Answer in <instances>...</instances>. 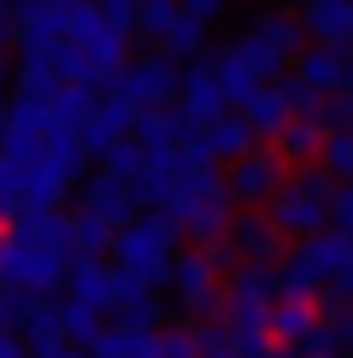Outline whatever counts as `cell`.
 Masks as SVG:
<instances>
[{
	"mask_svg": "<svg viewBox=\"0 0 353 358\" xmlns=\"http://www.w3.org/2000/svg\"><path fill=\"white\" fill-rule=\"evenodd\" d=\"M106 94L130 100L141 117L147 112H165L176 94H183V65H171L165 53H147V59H130L124 71H112L106 77Z\"/></svg>",
	"mask_w": 353,
	"mask_h": 358,
	"instance_id": "6",
	"label": "cell"
},
{
	"mask_svg": "<svg viewBox=\"0 0 353 358\" xmlns=\"http://www.w3.org/2000/svg\"><path fill=\"white\" fill-rule=\"evenodd\" d=\"M0 223H6V217H0ZM0 235H6V229H0Z\"/></svg>",
	"mask_w": 353,
	"mask_h": 358,
	"instance_id": "28",
	"label": "cell"
},
{
	"mask_svg": "<svg viewBox=\"0 0 353 358\" xmlns=\"http://www.w3.org/2000/svg\"><path fill=\"white\" fill-rule=\"evenodd\" d=\"M65 300H77V306L106 311V317H112V306H118V264L77 252V259H71V276H65Z\"/></svg>",
	"mask_w": 353,
	"mask_h": 358,
	"instance_id": "10",
	"label": "cell"
},
{
	"mask_svg": "<svg viewBox=\"0 0 353 358\" xmlns=\"http://www.w3.org/2000/svg\"><path fill=\"white\" fill-rule=\"evenodd\" d=\"M283 241H289V235L271 223V212H242L235 229H230V252L242 264H283V252H289Z\"/></svg>",
	"mask_w": 353,
	"mask_h": 358,
	"instance_id": "13",
	"label": "cell"
},
{
	"mask_svg": "<svg viewBox=\"0 0 353 358\" xmlns=\"http://www.w3.org/2000/svg\"><path fill=\"white\" fill-rule=\"evenodd\" d=\"M136 124H141V112L130 106V100H118V94H100V106H95V117H88V129H83V147H88L95 159H106L112 147L136 141Z\"/></svg>",
	"mask_w": 353,
	"mask_h": 358,
	"instance_id": "12",
	"label": "cell"
},
{
	"mask_svg": "<svg viewBox=\"0 0 353 358\" xmlns=\"http://www.w3.org/2000/svg\"><path fill=\"white\" fill-rule=\"evenodd\" d=\"M183 241V223L171 212H141L136 223H124L112 241V264L118 271H130L141 282V288H159V282H171V264H176V247Z\"/></svg>",
	"mask_w": 353,
	"mask_h": 358,
	"instance_id": "3",
	"label": "cell"
},
{
	"mask_svg": "<svg viewBox=\"0 0 353 358\" xmlns=\"http://www.w3.org/2000/svg\"><path fill=\"white\" fill-rule=\"evenodd\" d=\"M77 259V229L65 212H24L0 235V288L24 300H53Z\"/></svg>",
	"mask_w": 353,
	"mask_h": 358,
	"instance_id": "1",
	"label": "cell"
},
{
	"mask_svg": "<svg viewBox=\"0 0 353 358\" xmlns=\"http://www.w3.org/2000/svg\"><path fill=\"white\" fill-rule=\"evenodd\" d=\"M159 358H200V329H165Z\"/></svg>",
	"mask_w": 353,
	"mask_h": 358,
	"instance_id": "20",
	"label": "cell"
},
{
	"mask_svg": "<svg viewBox=\"0 0 353 358\" xmlns=\"http://www.w3.org/2000/svg\"><path fill=\"white\" fill-rule=\"evenodd\" d=\"M159 329H141V323H112L106 341L95 347V358H159Z\"/></svg>",
	"mask_w": 353,
	"mask_h": 358,
	"instance_id": "17",
	"label": "cell"
},
{
	"mask_svg": "<svg viewBox=\"0 0 353 358\" xmlns=\"http://www.w3.org/2000/svg\"><path fill=\"white\" fill-rule=\"evenodd\" d=\"M294 18L306 24L318 48L353 53V0H294Z\"/></svg>",
	"mask_w": 353,
	"mask_h": 358,
	"instance_id": "11",
	"label": "cell"
},
{
	"mask_svg": "<svg viewBox=\"0 0 353 358\" xmlns=\"http://www.w3.org/2000/svg\"><path fill=\"white\" fill-rule=\"evenodd\" d=\"M289 358H342V352H289Z\"/></svg>",
	"mask_w": 353,
	"mask_h": 358,
	"instance_id": "27",
	"label": "cell"
},
{
	"mask_svg": "<svg viewBox=\"0 0 353 358\" xmlns=\"http://www.w3.org/2000/svg\"><path fill=\"white\" fill-rule=\"evenodd\" d=\"M183 12H188V18H200V24H212V18H224V12H230V0H183Z\"/></svg>",
	"mask_w": 353,
	"mask_h": 358,
	"instance_id": "22",
	"label": "cell"
},
{
	"mask_svg": "<svg viewBox=\"0 0 353 358\" xmlns=\"http://www.w3.org/2000/svg\"><path fill=\"white\" fill-rule=\"evenodd\" d=\"M176 106H183L195 124H218V117H230L235 112V100H230V88L218 83V71H212V59H200V65H188L183 71V94H176Z\"/></svg>",
	"mask_w": 353,
	"mask_h": 358,
	"instance_id": "9",
	"label": "cell"
},
{
	"mask_svg": "<svg viewBox=\"0 0 353 358\" xmlns=\"http://www.w3.org/2000/svg\"><path fill=\"white\" fill-rule=\"evenodd\" d=\"M335 229L353 235V182H342V194H335Z\"/></svg>",
	"mask_w": 353,
	"mask_h": 358,
	"instance_id": "23",
	"label": "cell"
},
{
	"mask_svg": "<svg viewBox=\"0 0 353 358\" xmlns=\"http://www.w3.org/2000/svg\"><path fill=\"white\" fill-rule=\"evenodd\" d=\"M0 358H36L24 347V335H0Z\"/></svg>",
	"mask_w": 353,
	"mask_h": 358,
	"instance_id": "24",
	"label": "cell"
},
{
	"mask_svg": "<svg viewBox=\"0 0 353 358\" xmlns=\"http://www.w3.org/2000/svg\"><path fill=\"white\" fill-rule=\"evenodd\" d=\"M95 6L106 12L112 24H124V29H136V24H141V6H147V0H95Z\"/></svg>",
	"mask_w": 353,
	"mask_h": 358,
	"instance_id": "21",
	"label": "cell"
},
{
	"mask_svg": "<svg viewBox=\"0 0 353 358\" xmlns=\"http://www.w3.org/2000/svg\"><path fill=\"white\" fill-rule=\"evenodd\" d=\"M176 18H183V0H147V6H141V24H136V29H141V36L159 48V36H165V29H171Z\"/></svg>",
	"mask_w": 353,
	"mask_h": 358,
	"instance_id": "19",
	"label": "cell"
},
{
	"mask_svg": "<svg viewBox=\"0 0 353 358\" xmlns=\"http://www.w3.org/2000/svg\"><path fill=\"white\" fill-rule=\"evenodd\" d=\"M29 212V171L12 153H0V217H24Z\"/></svg>",
	"mask_w": 353,
	"mask_h": 358,
	"instance_id": "18",
	"label": "cell"
},
{
	"mask_svg": "<svg viewBox=\"0 0 353 358\" xmlns=\"http://www.w3.org/2000/svg\"><path fill=\"white\" fill-rule=\"evenodd\" d=\"M300 36H306V24L294 12H259V18H247L235 29L230 48L259 71V83H283L300 65Z\"/></svg>",
	"mask_w": 353,
	"mask_h": 358,
	"instance_id": "4",
	"label": "cell"
},
{
	"mask_svg": "<svg viewBox=\"0 0 353 358\" xmlns=\"http://www.w3.org/2000/svg\"><path fill=\"white\" fill-rule=\"evenodd\" d=\"M41 358H95V352H83V347H53V352H41Z\"/></svg>",
	"mask_w": 353,
	"mask_h": 358,
	"instance_id": "25",
	"label": "cell"
},
{
	"mask_svg": "<svg viewBox=\"0 0 353 358\" xmlns=\"http://www.w3.org/2000/svg\"><path fill=\"white\" fill-rule=\"evenodd\" d=\"M242 117L254 124V136H259V141H277V136L294 124V117H300V112H294V94H289V77H283V83H265L259 94L242 106Z\"/></svg>",
	"mask_w": 353,
	"mask_h": 358,
	"instance_id": "15",
	"label": "cell"
},
{
	"mask_svg": "<svg viewBox=\"0 0 353 358\" xmlns=\"http://www.w3.org/2000/svg\"><path fill=\"white\" fill-rule=\"evenodd\" d=\"M277 276H283V300H324L330 294V271H324L318 241H294L277 264Z\"/></svg>",
	"mask_w": 353,
	"mask_h": 358,
	"instance_id": "14",
	"label": "cell"
},
{
	"mask_svg": "<svg viewBox=\"0 0 353 358\" xmlns=\"http://www.w3.org/2000/svg\"><path fill=\"white\" fill-rule=\"evenodd\" d=\"M6 65H12V53H6V29H0V77H6Z\"/></svg>",
	"mask_w": 353,
	"mask_h": 358,
	"instance_id": "26",
	"label": "cell"
},
{
	"mask_svg": "<svg viewBox=\"0 0 353 358\" xmlns=\"http://www.w3.org/2000/svg\"><path fill=\"white\" fill-rule=\"evenodd\" d=\"M335 194H342V182L324 165H300V171H289V182L277 188V200L265 212L289 241H312V235L335 229Z\"/></svg>",
	"mask_w": 353,
	"mask_h": 358,
	"instance_id": "2",
	"label": "cell"
},
{
	"mask_svg": "<svg viewBox=\"0 0 353 358\" xmlns=\"http://www.w3.org/2000/svg\"><path fill=\"white\" fill-rule=\"evenodd\" d=\"M77 212L100 217L106 229H124V223H136V217H141V194H136V182H124V176L95 171V176L83 182V194H77Z\"/></svg>",
	"mask_w": 353,
	"mask_h": 358,
	"instance_id": "8",
	"label": "cell"
},
{
	"mask_svg": "<svg viewBox=\"0 0 353 358\" xmlns=\"http://www.w3.org/2000/svg\"><path fill=\"white\" fill-rule=\"evenodd\" d=\"M224 182H230V200L242 206V212H265V206L277 200V188L289 182V159L277 153V147H254L247 159H235L224 171Z\"/></svg>",
	"mask_w": 353,
	"mask_h": 358,
	"instance_id": "7",
	"label": "cell"
},
{
	"mask_svg": "<svg viewBox=\"0 0 353 358\" xmlns=\"http://www.w3.org/2000/svg\"><path fill=\"white\" fill-rule=\"evenodd\" d=\"M224 264H242L224 247H188V252H176V264H171V306L176 311H188V317H224Z\"/></svg>",
	"mask_w": 353,
	"mask_h": 358,
	"instance_id": "5",
	"label": "cell"
},
{
	"mask_svg": "<svg viewBox=\"0 0 353 358\" xmlns=\"http://www.w3.org/2000/svg\"><path fill=\"white\" fill-rule=\"evenodd\" d=\"M200 147H206V159H212V165H235V159H247L254 153V147H265L259 136H254V124H247L242 112H230V117H218V124H206L200 129Z\"/></svg>",
	"mask_w": 353,
	"mask_h": 358,
	"instance_id": "16",
	"label": "cell"
}]
</instances>
